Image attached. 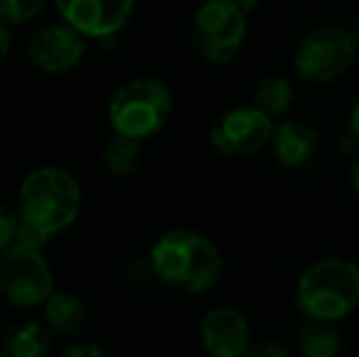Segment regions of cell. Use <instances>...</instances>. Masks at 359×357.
Returning <instances> with one entry per match:
<instances>
[{"label":"cell","instance_id":"cell-13","mask_svg":"<svg viewBox=\"0 0 359 357\" xmlns=\"http://www.w3.org/2000/svg\"><path fill=\"white\" fill-rule=\"evenodd\" d=\"M88 318L86 304L72 291H54L44 301V323L57 335H74Z\"/></svg>","mask_w":359,"mask_h":357},{"label":"cell","instance_id":"cell-16","mask_svg":"<svg viewBox=\"0 0 359 357\" xmlns=\"http://www.w3.org/2000/svg\"><path fill=\"white\" fill-rule=\"evenodd\" d=\"M142 157H144L142 140H135V137L118 135V133L105 142L103 154H100L105 172L120 179L137 172L140 164H142Z\"/></svg>","mask_w":359,"mask_h":357},{"label":"cell","instance_id":"cell-4","mask_svg":"<svg viewBox=\"0 0 359 357\" xmlns=\"http://www.w3.org/2000/svg\"><path fill=\"white\" fill-rule=\"evenodd\" d=\"M174 113V95L161 79L137 76L125 81L108 103V123L113 133L147 140L161 133Z\"/></svg>","mask_w":359,"mask_h":357},{"label":"cell","instance_id":"cell-3","mask_svg":"<svg viewBox=\"0 0 359 357\" xmlns=\"http://www.w3.org/2000/svg\"><path fill=\"white\" fill-rule=\"evenodd\" d=\"M293 301L306 321L347 318L359 306V267L345 257L318 260L298 276Z\"/></svg>","mask_w":359,"mask_h":357},{"label":"cell","instance_id":"cell-29","mask_svg":"<svg viewBox=\"0 0 359 357\" xmlns=\"http://www.w3.org/2000/svg\"><path fill=\"white\" fill-rule=\"evenodd\" d=\"M201 3H203V0H201Z\"/></svg>","mask_w":359,"mask_h":357},{"label":"cell","instance_id":"cell-8","mask_svg":"<svg viewBox=\"0 0 359 357\" xmlns=\"http://www.w3.org/2000/svg\"><path fill=\"white\" fill-rule=\"evenodd\" d=\"M274 120L255 105H237L210 128V144L222 157H252L271 142Z\"/></svg>","mask_w":359,"mask_h":357},{"label":"cell","instance_id":"cell-14","mask_svg":"<svg viewBox=\"0 0 359 357\" xmlns=\"http://www.w3.org/2000/svg\"><path fill=\"white\" fill-rule=\"evenodd\" d=\"M347 345L335 323L306 321L298 330V357H345Z\"/></svg>","mask_w":359,"mask_h":357},{"label":"cell","instance_id":"cell-12","mask_svg":"<svg viewBox=\"0 0 359 357\" xmlns=\"http://www.w3.org/2000/svg\"><path fill=\"white\" fill-rule=\"evenodd\" d=\"M318 144H320V140H318L316 128L308 120L288 118L274 125L269 147L281 167L301 172V169H308L316 162Z\"/></svg>","mask_w":359,"mask_h":357},{"label":"cell","instance_id":"cell-9","mask_svg":"<svg viewBox=\"0 0 359 357\" xmlns=\"http://www.w3.org/2000/svg\"><path fill=\"white\" fill-rule=\"evenodd\" d=\"M86 49H88V39L62 20V22L44 25L29 37L27 57L32 67L47 76H62L83 62Z\"/></svg>","mask_w":359,"mask_h":357},{"label":"cell","instance_id":"cell-1","mask_svg":"<svg viewBox=\"0 0 359 357\" xmlns=\"http://www.w3.org/2000/svg\"><path fill=\"white\" fill-rule=\"evenodd\" d=\"M156 281L184 294H203L217 286L225 260L208 235L194 228H171L149 250Z\"/></svg>","mask_w":359,"mask_h":357},{"label":"cell","instance_id":"cell-5","mask_svg":"<svg viewBox=\"0 0 359 357\" xmlns=\"http://www.w3.org/2000/svg\"><path fill=\"white\" fill-rule=\"evenodd\" d=\"M247 15L235 0H203L191 20V44L203 62L222 67L242 52Z\"/></svg>","mask_w":359,"mask_h":357},{"label":"cell","instance_id":"cell-15","mask_svg":"<svg viewBox=\"0 0 359 357\" xmlns=\"http://www.w3.org/2000/svg\"><path fill=\"white\" fill-rule=\"evenodd\" d=\"M52 330L39 323H18L5 333L3 353L8 357H47L52 350Z\"/></svg>","mask_w":359,"mask_h":357},{"label":"cell","instance_id":"cell-6","mask_svg":"<svg viewBox=\"0 0 359 357\" xmlns=\"http://www.w3.org/2000/svg\"><path fill=\"white\" fill-rule=\"evenodd\" d=\"M352 29L342 25H318L308 29L293 54V69L308 83H332L342 79L357 59Z\"/></svg>","mask_w":359,"mask_h":357},{"label":"cell","instance_id":"cell-24","mask_svg":"<svg viewBox=\"0 0 359 357\" xmlns=\"http://www.w3.org/2000/svg\"><path fill=\"white\" fill-rule=\"evenodd\" d=\"M347 125H350V135L359 142V98L355 100V105H352L350 120H347Z\"/></svg>","mask_w":359,"mask_h":357},{"label":"cell","instance_id":"cell-17","mask_svg":"<svg viewBox=\"0 0 359 357\" xmlns=\"http://www.w3.org/2000/svg\"><path fill=\"white\" fill-rule=\"evenodd\" d=\"M296 98V88L284 76H264L257 83L255 93H252V105L259 108L271 120H279L288 113Z\"/></svg>","mask_w":359,"mask_h":357},{"label":"cell","instance_id":"cell-21","mask_svg":"<svg viewBox=\"0 0 359 357\" xmlns=\"http://www.w3.org/2000/svg\"><path fill=\"white\" fill-rule=\"evenodd\" d=\"M151 279H156L154 267H151L149 257L147 260H135L133 264L128 267V281L135 286H147Z\"/></svg>","mask_w":359,"mask_h":357},{"label":"cell","instance_id":"cell-19","mask_svg":"<svg viewBox=\"0 0 359 357\" xmlns=\"http://www.w3.org/2000/svg\"><path fill=\"white\" fill-rule=\"evenodd\" d=\"M20 228H22V213L20 206L0 201V250H8L18 245Z\"/></svg>","mask_w":359,"mask_h":357},{"label":"cell","instance_id":"cell-18","mask_svg":"<svg viewBox=\"0 0 359 357\" xmlns=\"http://www.w3.org/2000/svg\"><path fill=\"white\" fill-rule=\"evenodd\" d=\"M49 0H0V20L13 25L32 22L34 18L44 13Z\"/></svg>","mask_w":359,"mask_h":357},{"label":"cell","instance_id":"cell-23","mask_svg":"<svg viewBox=\"0 0 359 357\" xmlns=\"http://www.w3.org/2000/svg\"><path fill=\"white\" fill-rule=\"evenodd\" d=\"M13 52V32H10V25L0 20V67L10 59Z\"/></svg>","mask_w":359,"mask_h":357},{"label":"cell","instance_id":"cell-11","mask_svg":"<svg viewBox=\"0 0 359 357\" xmlns=\"http://www.w3.org/2000/svg\"><path fill=\"white\" fill-rule=\"evenodd\" d=\"M252 340L247 316L230 306H215L201 321V343L208 357H250Z\"/></svg>","mask_w":359,"mask_h":357},{"label":"cell","instance_id":"cell-20","mask_svg":"<svg viewBox=\"0 0 359 357\" xmlns=\"http://www.w3.org/2000/svg\"><path fill=\"white\" fill-rule=\"evenodd\" d=\"M59 357H108V355H105V348L98 340L81 338V340H74L72 345H67Z\"/></svg>","mask_w":359,"mask_h":357},{"label":"cell","instance_id":"cell-26","mask_svg":"<svg viewBox=\"0 0 359 357\" xmlns=\"http://www.w3.org/2000/svg\"><path fill=\"white\" fill-rule=\"evenodd\" d=\"M350 184H352V191H355L357 198H359V159L352 164V169H350Z\"/></svg>","mask_w":359,"mask_h":357},{"label":"cell","instance_id":"cell-25","mask_svg":"<svg viewBox=\"0 0 359 357\" xmlns=\"http://www.w3.org/2000/svg\"><path fill=\"white\" fill-rule=\"evenodd\" d=\"M235 5L247 15V18H250V15L255 13L257 8H259V0H235Z\"/></svg>","mask_w":359,"mask_h":357},{"label":"cell","instance_id":"cell-10","mask_svg":"<svg viewBox=\"0 0 359 357\" xmlns=\"http://www.w3.org/2000/svg\"><path fill=\"white\" fill-rule=\"evenodd\" d=\"M137 0H54L64 22L79 29L86 39H115L133 20Z\"/></svg>","mask_w":359,"mask_h":357},{"label":"cell","instance_id":"cell-22","mask_svg":"<svg viewBox=\"0 0 359 357\" xmlns=\"http://www.w3.org/2000/svg\"><path fill=\"white\" fill-rule=\"evenodd\" d=\"M250 357H296V355H293V350L288 345L279 343V340H264L262 345L252 348Z\"/></svg>","mask_w":359,"mask_h":357},{"label":"cell","instance_id":"cell-2","mask_svg":"<svg viewBox=\"0 0 359 357\" xmlns=\"http://www.w3.org/2000/svg\"><path fill=\"white\" fill-rule=\"evenodd\" d=\"M18 206L29 225L54 238L79 220L83 191L79 179L67 169L39 167L32 169L20 184Z\"/></svg>","mask_w":359,"mask_h":357},{"label":"cell","instance_id":"cell-28","mask_svg":"<svg viewBox=\"0 0 359 357\" xmlns=\"http://www.w3.org/2000/svg\"><path fill=\"white\" fill-rule=\"evenodd\" d=\"M0 357H8V355H5V353H3V350H0Z\"/></svg>","mask_w":359,"mask_h":357},{"label":"cell","instance_id":"cell-27","mask_svg":"<svg viewBox=\"0 0 359 357\" xmlns=\"http://www.w3.org/2000/svg\"><path fill=\"white\" fill-rule=\"evenodd\" d=\"M352 37H355V42H357V49H359V18H357V22L352 25Z\"/></svg>","mask_w":359,"mask_h":357},{"label":"cell","instance_id":"cell-7","mask_svg":"<svg viewBox=\"0 0 359 357\" xmlns=\"http://www.w3.org/2000/svg\"><path fill=\"white\" fill-rule=\"evenodd\" d=\"M54 271L39 250L13 245L0 250V299L15 309H34L54 294Z\"/></svg>","mask_w":359,"mask_h":357}]
</instances>
